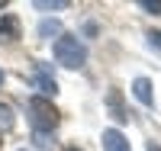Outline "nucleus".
Returning <instances> with one entry per match:
<instances>
[{"label": "nucleus", "mask_w": 161, "mask_h": 151, "mask_svg": "<svg viewBox=\"0 0 161 151\" xmlns=\"http://www.w3.org/2000/svg\"><path fill=\"white\" fill-rule=\"evenodd\" d=\"M142 10H152V13H161V0H142Z\"/></svg>", "instance_id": "nucleus-11"}, {"label": "nucleus", "mask_w": 161, "mask_h": 151, "mask_svg": "<svg viewBox=\"0 0 161 151\" xmlns=\"http://www.w3.org/2000/svg\"><path fill=\"white\" fill-rule=\"evenodd\" d=\"M36 145L39 148H48V132H36Z\"/></svg>", "instance_id": "nucleus-13"}, {"label": "nucleus", "mask_w": 161, "mask_h": 151, "mask_svg": "<svg viewBox=\"0 0 161 151\" xmlns=\"http://www.w3.org/2000/svg\"><path fill=\"white\" fill-rule=\"evenodd\" d=\"M58 32H61L58 19H45L42 26H39V35H42V39H48V35H58Z\"/></svg>", "instance_id": "nucleus-8"}, {"label": "nucleus", "mask_w": 161, "mask_h": 151, "mask_svg": "<svg viewBox=\"0 0 161 151\" xmlns=\"http://www.w3.org/2000/svg\"><path fill=\"white\" fill-rule=\"evenodd\" d=\"M0 129H13V113H10V106L0 103Z\"/></svg>", "instance_id": "nucleus-10"}, {"label": "nucleus", "mask_w": 161, "mask_h": 151, "mask_svg": "<svg viewBox=\"0 0 161 151\" xmlns=\"http://www.w3.org/2000/svg\"><path fill=\"white\" fill-rule=\"evenodd\" d=\"M106 103H110V109H113V119H116V122H126V119H129V113L123 109V97H119V90H110Z\"/></svg>", "instance_id": "nucleus-7"}, {"label": "nucleus", "mask_w": 161, "mask_h": 151, "mask_svg": "<svg viewBox=\"0 0 161 151\" xmlns=\"http://www.w3.org/2000/svg\"><path fill=\"white\" fill-rule=\"evenodd\" d=\"M148 151H161V145H155V142H152V145H148Z\"/></svg>", "instance_id": "nucleus-14"}, {"label": "nucleus", "mask_w": 161, "mask_h": 151, "mask_svg": "<svg viewBox=\"0 0 161 151\" xmlns=\"http://www.w3.org/2000/svg\"><path fill=\"white\" fill-rule=\"evenodd\" d=\"M29 122H32L36 132H52L58 126V109L45 97H32L29 100Z\"/></svg>", "instance_id": "nucleus-2"}, {"label": "nucleus", "mask_w": 161, "mask_h": 151, "mask_svg": "<svg viewBox=\"0 0 161 151\" xmlns=\"http://www.w3.org/2000/svg\"><path fill=\"white\" fill-rule=\"evenodd\" d=\"M32 84H36L39 90H42V97H45V100L58 93V84H55V77H48V74H45V67H39V71L32 74Z\"/></svg>", "instance_id": "nucleus-5"}, {"label": "nucleus", "mask_w": 161, "mask_h": 151, "mask_svg": "<svg viewBox=\"0 0 161 151\" xmlns=\"http://www.w3.org/2000/svg\"><path fill=\"white\" fill-rule=\"evenodd\" d=\"M19 39V19L13 13H3L0 16V45H10Z\"/></svg>", "instance_id": "nucleus-3"}, {"label": "nucleus", "mask_w": 161, "mask_h": 151, "mask_svg": "<svg viewBox=\"0 0 161 151\" xmlns=\"http://www.w3.org/2000/svg\"><path fill=\"white\" fill-rule=\"evenodd\" d=\"M68 151H80V148H68Z\"/></svg>", "instance_id": "nucleus-15"}, {"label": "nucleus", "mask_w": 161, "mask_h": 151, "mask_svg": "<svg viewBox=\"0 0 161 151\" xmlns=\"http://www.w3.org/2000/svg\"><path fill=\"white\" fill-rule=\"evenodd\" d=\"M103 151H129V142L119 129H106L103 132Z\"/></svg>", "instance_id": "nucleus-4"}, {"label": "nucleus", "mask_w": 161, "mask_h": 151, "mask_svg": "<svg viewBox=\"0 0 161 151\" xmlns=\"http://www.w3.org/2000/svg\"><path fill=\"white\" fill-rule=\"evenodd\" d=\"M0 10H3V0H0Z\"/></svg>", "instance_id": "nucleus-17"}, {"label": "nucleus", "mask_w": 161, "mask_h": 151, "mask_svg": "<svg viewBox=\"0 0 161 151\" xmlns=\"http://www.w3.org/2000/svg\"><path fill=\"white\" fill-rule=\"evenodd\" d=\"M0 84H3V74H0Z\"/></svg>", "instance_id": "nucleus-16"}, {"label": "nucleus", "mask_w": 161, "mask_h": 151, "mask_svg": "<svg viewBox=\"0 0 161 151\" xmlns=\"http://www.w3.org/2000/svg\"><path fill=\"white\" fill-rule=\"evenodd\" d=\"M52 55H55V61L61 67H80L87 61V48L84 42H80L77 35H68V32H61L55 39V45H52Z\"/></svg>", "instance_id": "nucleus-1"}, {"label": "nucleus", "mask_w": 161, "mask_h": 151, "mask_svg": "<svg viewBox=\"0 0 161 151\" xmlns=\"http://www.w3.org/2000/svg\"><path fill=\"white\" fill-rule=\"evenodd\" d=\"M132 93H136V100H139L142 106H152V103H155V100H152V80H148V77H136Z\"/></svg>", "instance_id": "nucleus-6"}, {"label": "nucleus", "mask_w": 161, "mask_h": 151, "mask_svg": "<svg viewBox=\"0 0 161 151\" xmlns=\"http://www.w3.org/2000/svg\"><path fill=\"white\" fill-rule=\"evenodd\" d=\"M39 10H64L68 7V0H36Z\"/></svg>", "instance_id": "nucleus-9"}, {"label": "nucleus", "mask_w": 161, "mask_h": 151, "mask_svg": "<svg viewBox=\"0 0 161 151\" xmlns=\"http://www.w3.org/2000/svg\"><path fill=\"white\" fill-rule=\"evenodd\" d=\"M148 42H152V45L161 51V32H158V29H152V32H148Z\"/></svg>", "instance_id": "nucleus-12"}]
</instances>
